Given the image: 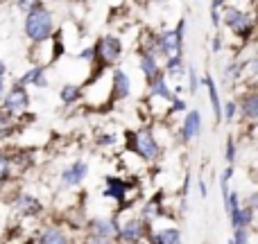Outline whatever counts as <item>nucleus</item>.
I'll return each instance as SVG.
<instances>
[{"instance_id":"obj_19","label":"nucleus","mask_w":258,"mask_h":244,"mask_svg":"<svg viewBox=\"0 0 258 244\" xmlns=\"http://www.w3.org/2000/svg\"><path fill=\"white\" fill-rule=\"evenodd\" d=\"M152 244H181V233L177 228H163L161 233L152 235Z\"/></svg>"},{"instance_id":"obj_8","label":"nucleus","mask_w":258,"mask_h":244,"mask_svg":"<svg viewBox=\"0 0 258 244\" xmlns=\"http://www.w3.org/2000/svg\"><path fill=\"white\" fill-rule=\"evenodd\" d=\"M86 174H89V165L82 163V160H77V163H73L71 168H66L61 172V183L66 188H75V186H80V183L84 181Z\"/></svg>"},{"instance_id":"obj_18","label":"nucleus","mask_w":258,"mask_h":244,"mask_svg":"<svg viewBox=\"0 0 258 244\" xmlns=\"http://www.w3.org/2000/svg\"><path fill=\"white\" fill-rule=\"evenodd\" d=\"M240 109H242V113H245L247 120H256L258 118V95L247 93L245 98L240 100Z\"/></svg>"},{"instance_id":"obj_21","label":"nucleus","mask_w":258,"mask_h":244,"mask_svg":"<svg viewBox=\"0 0 258 244\" xmlns=\"http://www.w3.org/2000/svg\"><path fill=\"white\" fill-rule=\"evenodd\" d=\"M39 244H68V240H66V235H63L59 228H45Z\"/></svg>"},{"instance_id":"obj_9","label":"nucleus","mask_w":258,"mask_h":244,"mask_svg":"<svg viewBox=\"0 0 258 244\" xmlns=\"http://www.w3.org/2000/svg\"><path fill=\"white\" fill-rule=\"evenodd\" d=\"M200 131H202V116H200V111H188L186 118H183V122H181V140L183 142L195 140V138L200 136Z\"/></svg>"},{"instance_id":"obj_31","label":"nucleus","mask_w":258,"mask_h":244,"mask_svg":"<svg viewBox=\"0 0 258 244\" xmlns=\"http://www.w3.org/2000/svg\"><path fill=\"white\" fill-rule=\"evenodd\" d=\"M80 59H84V61H93V48H86L80 52Z\"/></svg>"},{"instance_id":"obj_7","label":"nucleus","mask_w":258,"mask_h":244,"mask_svg":"<svg viewBox=\"0 0 258 244\" xmlns=\"http://www.w3.org/2000/svg\"><path fill=\"white\" fill-rule=\"evenodd\" d=\"M143 233H145V228H143V222L141 219H127L125 226L118 228V240L125 242V244H136L143 240Z\"/></svg>"},{"instance_id":"obj_5","label":"nucleus","mask_w":258,"mask_h":244,"mask_svg":"<svg viewBox=\"0 0 258 244\" xmlns=\"http://www.w3.org/2000/svg\"><path fill=\"white\" fill-rule=\"evenodd\" d=\"M132 138H134V151H136L138 156H143L145 160H154L156 156H159V142L152 136V131L141 129V131H136Z\"/></svg>"},{"instance_id":"obj_27","label":"nucleus","mask_w":258,"mask_h":244,"mask_svg":"<svg viewBox=\"0 0 258 244\" xmlns=\"http://www.w3.org/2000/svg\"><path fill=\"white\" fill-rule=\"evenodd\" d=\"M7 174H9V160L5 158V154L0 151V181H3Z\"/></svg>"},{"instance_id":"obj_23","label":"nucleus","mask_w":258,"mask_h":244,"mask_svg":"<svg viewBox=\"0 0 258 244\" xmlns=\"http://www.w3.org/2000/svg\"><path fill=\"white\" fill-rule=\"evenodd\" d=\"M238 208H240V195H238V192H227V210H229V215L236 213Z\"/></svg>"},{"instance_id":"obj_11","label":"nucleus","mask_w":258,"mask_h":244,"mask_svg":"<svg viewBox=\"0 0 258 244\" xmlns=\"http://www.w3.org/2000/svg\"><path fill=\"white\" fill-rule=\"evenodd\" d=\"M18 86H36V89H45L48 86V79H45V68L43 66H34L30 68V70L25 72V75H21V79L16 82Z\"/></svg>"},{"instance_id":"obj_3","label":"nucleus","mask_w":258,"mask_h":244,"mask_svg":"<svg viewBox=\"0 0 258 244\" xmlns=\"http://www.w3.org/2000/svg\"><path fill=\"white\" fill-rule=\"evenodd\" d=\"M120 54H122V43L116 36H104L93 45V59L100 63V70L107 66H113L120 59Z\"/></svg>"},{"instance_id":"obj_22","label":"nucleus","mask_w":258,"mask_h":244,"mask_svg":"<svg viewBox=\"0 0 258 244\" xmlns=\"http://www.w3.org/2000/svg\"><path fill=\"white\" fill-rule=\"evenodd\" d=\"M233 237L229 240V244H249V231L247 228H233Z\"/></svg>"},{"instance_id":"obj_15","label":"nucleus","mask_w":258,"mask_h":244,"mask_svg":"<svg viewBox=\"0 0 258 244\" xmlns=\"http://www.w3.org/2000/svg\"><path fill=\"white\" fill-rule=\"evenodd\" d=\"M204 86L209 91V98H211V104H213V113H215V120L222 122V104H220V95H218V89H215V82L211 75H204Z\"/></svg>"},{"instance_id":"obj_20","label":"nucleus","mask_w":258,"mask_h":244,"mask_svg":"<svg viewBox=\"0 0 258 244\" xmlns=\"http://www.w3.org/2000/svg\"><path fill=\"white\" fill-rule=\"evenodd\" d=\"M80 98H82V89L77 84H66L61 89V93H59V100L63 104H75Z\"/></svg>"},{"instance_id":"obj_14","label":"nucleus","mask_w":258,"mask_h":244,"mask_svg":"<svg viewBox=\"0 0 258 244\" xmlns=\"http://www.w3.org/2000/svg\"><path fill=\"white\" fill-rule=\"evenodd\" d=\"M91 233L93 235H102V237H116L118 224L113 219H93L91 222Z\"/></svg>"},{"instance_id":"obj_6","label":"nucleus","mask_w":258,"mask_h":244,"mask_svg":"<svg viewBox=\"0 0 258 244\" xmlns=\"http://www.w3.org/2000/svg\"><path fill=\"white\" fill-rule=\"evenodd\" d=\"M27 104H30V95H27V89L25 86H14L12 91H9L7 95L3 98V111H7L9 116H18V113H23L27 109Z\"/></svg>"},{"instance_id":"obj_2","label":"nucleus","mask_w":258,"mask_h":244,"mask_svg":"<svg viewBox=\"0 0 258 244\" xmlns=\"http://www.w3.org/2000/svg\"><path fill=\"white\" fill-rule=\"evenodd\" d=\"M183 25L186 21H179V25L174 30H165L156 36V54H163L165 59L181 54L183 50Z\"/></svg>"},{"instance_id":"obj_17","label":"nucleus","mask_w":258,"mask_h":244,"mask_svg":"<svg viewBox=\"0 0 258 244\" xmlns=\"http://www.w3.org/2000/svg\"><path fill=\"white\" fill-rule=\"evenodd\" d=\"M16 208L21 210L23 215H36L41 210V201L32 195H21L16 201Z\"/></svg>"},{"instance_id":"obj_1","label":"nucleus","mask_w":258,"mask_h":244,"mask_svg":"<svg viewBox=\"0 0 258 244\" xmlns=\"http://www.w3.org/2000/svg\"><path fill=\"white\" fill-rule=\"evenodd\" d=\"M52 32H54L52 14H50L43 5H39V7H34V9L27 12V16H25V34H27V39H30L32 43H36V45L45 43V41L52 36Z\"/></svg>"},{"instance_id":"obj_32","label":"nucleus","mask_w":258,"mask_h":244,"mask_svg":"<svg viewBox=\"0 0 258 244\" xmlns=\"http://www.w3.org/2000/svg\"><path fill=\"white\" fill-rule=\"evenodd\" d=\"M211 48H213V52H220V50H222V36H215Z\"/></svg>"},{"instance_id":"obj_29","label":"nucleus","mask_w":258,"mask_h":244,"mask_svg":"<svg viewBox=\"0 0 258 244\" xmlns=\"http://www.w3.org/2000/svg\"><path fill=\"white\" fill-rule=\"evenodd\" d=\"M233 158H236V145H233V138H229V142H227V160L229 163H233Z\"/></svg>"},{"instance_id":"obj_10","label":"nucleus","mask_w":258,"mask_h":244,"mask_svg":"<svg viewBox=\"0 0 258 244\" xmlns=\"http://www.w3.org/2000/svg\"><path fill=\"white\" fill-rule=\"evenodd\" d=\"M129 91H132V82H129L127 72L120 70V68H116L111 75V95L113 100H125L129 95Z\"/></svg>"},{"instance_id":"obj_26","label":"nucleus","mask_w":258,"mask_h":244,"mask_svg":"<svg viewBox=\"0 0 258 244\" xmlns=\"http://www.w3.org/2000/svg\"><path fill=\"white\" fill-rule=\"evenodd\" d=\"M236 111H238V104L233 102H227V107H224V118H227V120H233V118H236Z\"/></svg>"},{"instance_id":"obj_16","label":"nucleus","mask_w":258,"mask_h":244,"mask_svg":"<svg viewBox=\"0 0 258 244\" xmlns=\"http://www.w3.org/2000/svg\"><path fill=\"white\" fill-rule=\"evenodd\" d=\"M254 222V208L249 206H240L236 213H231V226L233 228H247Z\"/></svg>"},{"instance_id":"obj_30","label":"nucleus","mask_w":258,"mask_h":244,"mask_svg":"<svg viewBox=\"0 0 258 244\" xmlns=\"http://www.w3.org/2000/svg\"><path fill=\"white\" fill-rule=\"evenodd\" d=\"M5 72H7V66L0 61V95H3V91H5Z\"/></svg>"},{"instance_id":"obj_4","label":"nucleus","mask_w":258,"mask_h":244,"mask_svg":"<svg viewBox=\"0 0 258 244\" xmlns=\"http://www.w3.org/2000/svg\"><path fill=\"white\" fill-rule=\"evenodd\" d=\"M224 25L231 32H236V34L245 41V39H249L251 32H254V18L236 7H229L227 12H224Z\"/></svg>"},{"instance_id":"obj_33","label":"nucleus","mask_w":258,"mask_h":244,"mask_svg":"<svg viewBox=\"0 0 258 244\" xmlns=\"http://www.w3.org/2000/svg\"><path fill=\"white\" fill-rule=\"evenodd\" d=\"M200 195H202V197H206V183H204V179L200 181Z\"/></svg>"},{"instance_id":"obj_25","label":"nucleus","mask_w":258,"mask_h":244,"mask_svg":"<svg viewBox=\"0 0 258 244\" xmlns=\"http://www.w3.org/2000/svg\"><path fill=\"white\" fill-rule=\"evenodd\" d=\"M41 5V0H18V9L21 12H30V9H34V7H39Z\"/></svg>"},{"instance_id":"obj_24","label":"nucleus","mask_w":258,"mask_h":244,"mask_svg":"<svg viewBox=\"0 0 258 244\" xmlns=\"http://www.w3.org/2000/svg\"><path fill=\"white\" fill-rule=\"evenodd\" d=\"M188 82H190V95H195L197 93V86H200V77H197V72H195V68H188Z\"/></svg>"},{"instance_id":"obj_28","label":"nucleus","mask_w":258,"mask_h":244,"mask_svg":"<svg viewBox=\"0 0 258 244\" xmlns=\"http://www.w3.org/2000/svg\"><path fill=\"white\" fill-rule=\"evenodd\" d=\"M116 240L113 237H102V235H91L89 237V244H113Z\"/></svg>"},{"instance_id":"obj_13","label":"nucleus","mask_w":258,"mask_h":244,"mask_svg":"<svg viewBox=\"0 0 258 244\" xmlns=\"http://www.w3.org/2000/svg\"><path fill=\"white\" fill-rule=\"evenodd\" d=\"M127 190H129V183H125L122 179L109 177L107 179V188H104V197H111V199H116L118 204H122L125 197H127Z\"/></svg>"},{"instance_id":"obj_12","label":"nucleus","mask_w":258,"mask_h":244,"mask_svg":"<svg viewBox=\"0 0 258 244\" xmlns=\"http://www.w3.org/2000/svg\"><path fill=\"white\" fill-rule=\"evenodd\" d=\"M141 70H143V75L147 77V82H154V79H159V77H163L161 75V68H159V61H156V54H152V52H141Z\"/></svg>"}]
</instances>
